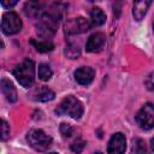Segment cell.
Here are the masks:
<instances>
[{
    "instance_id": "obj_1",
    "label": "cell",
    "mask_w": 154,
    "mask_h": 154,
    "mask_svg": "<svg viewBox=\"0 0 154 154\" xmlns=\"http://www.w3.org/2000/svg\"><path fill=\"white\" fill-rule=\"evenodd\" d=\"M60 16H61L60 11L58 8H54V7H52L51 11L42 14L37 25H36L37 35L43 40L51 38L57 31V26H58V22H59Z\"/></svg>"
},
{
    "instance_id": "obj_2",
    "label": "cell",
    "mask_w": 154,
    "mask_h": 154,
    "mask_svg": "<svg viewBox=\"0 0 154 154\" xmlns=\"http://www.w3.org/2000/svg\"><path fill=\"white\" fill-rule=\"evenodd\" d=\"M13 76L24 88H29L32 85L35 79V65L30 59H25L19 65L13 69Z\"/></svg>"
},
{
    "instance_id": "obj_3",
    "label": "cell",
    "mask_w": 154,
    "mask_h": 154,
    "mask_svg": "<svg viewBox=\"0 0 154 154\" xmlns=\"http://www.w3.org/2000/svg\"><path fill=\"white\" fill-rule=\"evenodd\" d=\"M57 112L60 114H67L73 119H79L83 114V105L78 99L70 95L60 102Z\"/></svg>"
},
{
    "instance_id": "obj_4",
    "label": "cell",
    "mask_w": 154,
    "mask_h": 154,
    "mask_svg": "<svg viewBox=\"0 0 154 154\" xmlns=\"http://www.w3.org/2000/svg\"><path fill=\"white\" fill-rule=\"evenodd\" d=\"M26 141L37 152L47 150L52 144V138L40 129H32L26 135Z\"/></svg>"
},
{
    "instance_id": "obj_5",
    "label": "cell",
    "mask_w": 154,
    "mask_h": 154,
    "mask_svg": "<svg viewBox=\"0 0 154 154\" xmlns=\"http://www.w3.org/2000/svg\"><path fill=\"white\" fill-rule=\"evenodd\" d=\"M136 122L143 130H149L154 126V105L147 102L136 114Z\"/></svg>"
},
{
    "instance_id": "obj_6",
    "label": "cell",
    "mask_w": 154,
    "mask_h": 154,
    "mask_svg": "<svg viewBox=\"0 0 154 154\" xmlns=\"http://www.w3.org/2000/svg\"><path fill=\"white\" fill-rule=\"evenodd\" d=\"M22 28V20L19 16L14 12H6L2 16L1 20V30L6 35L17 34Z\"/></svg>"
},
{
    "instance_id": "obj_7",
    "label": "cell",
    "mask_w": 154,
    "mask_h": 154,
    "mask_svg": "<svg viewBox=\"0 0 154 154\" xmlns=\"http://www.w3.org/2000/svg\"><path fill=\"white\" fill-rule=\"evenodd\" d=\"M90 26L91 24L89 23V20H87L83 17H78V18L67 20L64 24V31L66 35H77V34L85 32L87 30L90 29Z\"/></svg>"
},
{
    "instance_id": "obj_8",
    "label": "cell",
    "mask_w": 154,
    "mask_h": 154,
    "mask_svg": "<svg viewBox=\"0 0 154 154\" xmlns=\"http://www.w3.org/2000/svg\"><path fill=\"white\" fill-rule=\"evenodd\" d=\"M125 148H126V141L124 135L122 132H117L111 137L108 142L107 152L111 154H120L125 152Z\"/></svg>"
},
{
    "instance_id": "obj_9",
    "label": "cell",
    "mask_w": 154,
    "mask_h": 154,
    "mask_svg": "<svg viewBox=\"0 0 154 154\" xmlns=\"http://www.w3.org/2000/svg\"><path fill=\"white\" fill-rule=\"evenodd\" d=\"M105 42H106L105 35L102 32H95L88 38V41L85 43V48H87L88 52L96 53V52H100L103 48Z\"/></svg>"
},
{
    "instance_id": "obj_10",
    "label": "cell",
    "mask_w": 154,
    "mask_h": 154,
    "mask_svg": "<svg viewBox=\"0 0 154 154\" xmlns=\"http://www.w3.org/2000/svg\"><path fill=\"white\" fill-rule=\"evenodd\" d=\"M94 76H95V72L89 66H82L75 71V79L77 81V83L82 85L90 84L94 79Z\"/></svg>"
},
{
    "instance_id": "obj_11",
    "label": "cell",
    "mask_w": 154,
    "mask_h": 154,
    "mask_svg": "<svg viewBox=\"0 0 154 154\" xmlns=\"http://www.w3.org/2000/svg\"><path fill=\"white\" fill-rule=\"evenodd\" d=\"M152 0H134V7H132V14L136 20H142L143 17L147 13V10L149 8Z\"/></svg>"
},
{
    "instance_id": "obj_12",
    "label": "cell",
    "mask_w": 154,
    "mask_h": 154,
    "mask_svg": "<svg viewBox=\"0 0 154 154\" xmlns=\"http://www.w3.org/2000/svg\"><path fill=\"white\" fill-rule=\"evenodd\" d=\"M43 10V2L42 0H29L24 5V13L26 17L35 18L37 17Z\"/></svg>"
},
{
    "instance_id": "obj_13",
    "label": "cell",
    "mask_w": 154,
    "mask_h": 154,
    "mask_svg": "<svg viewBox=\"0 0 154 154\" xmlns=\"http://www.w3.org/2000/svg\"><path fill=\"white\" fill-rule=\"evenodd\" d=\"M1 90L5 95V97L10 101V102H14L17 100V90L13 87L12 82L8 81L7 78H2L1 79Z\"/></svg>"
},
{
    "instance_id": "obj_14",
    "label": "cell",
    "mask_w": 154,
    "mask_h": 154,
    "mask_svg": "<svg viewBox=\"0 0 154 154\" xmlns=\"http://www.w3.org/2000/svg\"><path fill=\"white\" fill-rule=\"evenodd\" d=\"M32 99L36 100V101H42V102H46V101H51L54 99L55 94L54 91H52L49 88L47 87H41L36 90H34L32 93Z\"/></svg>"
},
{
    "instance_id": "obj_15",
    "label": "cell",
    "mask_w": 154,
    "mask_h": 154,
    "mask_svg": "<svg viewBox=\"0 0 154 154\" xmlns=\"http://www.w3.org/2000/svg\"><path fill=\"white\" fill-rule=\"evenodd\" d=\"M90 18H91V24L93 25H96V26L102 25L106 22V14L99 7H94L90 11Z\"/></svg>"
},
{
    "instance_id": "obj_16",
    "label": "cell",
    "mask_w": 154,
    "mask_h": 154,
    "mask_svg": "<svg viewBox=\"0 0 154 154\" xmlns=\"http://www.w3.org/2000/svg\"><path fill=\"white\" fill-rule=\"evenodd\" d=\"M65 55L69 58V59H77L79 55H81V49L75 43H69L66 47H65V51H64Z\"/></svg>"
},
{
    "instance_id": "obj_17",
    "label": "cell",
    "mask_w": 154,
    "mask_h": 154,
    "mask_svg": "<svg viewBox=\"0 0 154 154\" xmlns=\"http://www.w3.org/2000/svg\"><path fill=\"white\" fill-rule=\"evenodd\" d=\"M52 75H53V71H52V69L49 67L48 64H41L38 66V78L41 81H48V79H51Z\"/></svg>"
},
{
    "instance_id": "obj_18",
    "label": "cell",
    "mask_w": 154,
    "mask_h": 154,
    "mask_svg": "<svg viewBox=\"0 0 154 154\" xmlns=\"http://www.w3.org/2000/svg\"><path fill=\"white\" fill-rule=\"evenodd\" d=\"M31 43L35 46V48H36L38 52H51V51H53V48H54V45H53L52 42L47 41V40L38 41V42L31 41Z\"/></svg>"
},
{
    "instance_id": "obj_19",
    "label": "cell",
    "mask_w": 154,
    "mask_h": 154,
    "mask_svg": "<svg viewBox=\"0 0 154 154\" xmlns=\"http://www.w3.org/2000/svg\"><path fill=\"white\" fill-rule=\"evenodd\" d=\"M132 150L135 153H144L147 149H146V144L142 140H136L134 142V147H132Z\"/></svg>"
},
{
    "instance_id": "obj_20",
    "label": "cell",
    "mask_w": 154,
    "mask_h": 154,
    "mask_svg": "<svg viewBox=\"0 0 154 154\" xmlns=\"http://www.w3.org/2000/svg\"><path fill=\"white\" fill-rule=\"evenodd\" d=\"M60 132H61V135H63L64 137H70V136L73 134V129H72L69 124L63 123V124L60 125Z\"/></svg>"
},
{
    "instance_id": "obj_21",
    "label": "cell",
    "mask_w": 154,
    "mask_h": 154,
    "mask_svg": "<svg viewBox=\"0 0 154 154\" xmlns=\"http://www.w3.org/2000/svg\"><path fill=\"white\" fill-rule=\"evenodd\" d=\"M8 136H10V125L6 123V120H2V125H1V140L5 141V140H7Z\"/></svg>"
},
{
    "instance_id": "obj_22",
    "label": "cell",
    "mask_w": 154,
    "mask_h": 154,
    "mask_svg": "<svg viewBox=\"0 0 154 154\" xmlns=\"http://www.w3.org/2000/svg\"><path fill=\"white\" fill-rule=\"evenodd\" d=\"M144 85L147 87L148 90H150V91L154 90V72H153V73H149V75L146 77V79H144Z\"/></svg>"
},
{
    "instance_id": "obj_23",
    "label": "cell",
    "mask_w": 154,
    "mask_h": 154,
    "mask_svg": "<svg viewBox=\"0 0 154 154\" xmlns=\"http://www.w3.org/2000/svg\"><path fill=\"white\" fill-rule=\"evenodd\" d=\"M84 144H85V142L78 138V140H76V141L71 144V149H72L73 152H76V153H79V152L84 148Z\"/></svg>"
},
{
    "instance_id": "obj_24",
    "label": "cell",
    "mask_w": 154,
    "mask_h": 154,
    "mask_svg": "<svg viewBox=\"0 0 154 154\" xmlns=\"http://www.w3.org/2000/svg\"><path fill=\"white\" fill-rule=\"evenodd\" d=\"M19 0H1V5L4 7H12L14 6Z\"/></svg>"
},
{
    "instance_id": "obj_25",
    "label": "cell",
    "mask_w": 154,
    "mask_h": 154,
    "mask_svg": "<svg viewBox=\"0 0 154 154\" xmlns=\"http://www.w3.org/2000/svg\"><path fill=\"white\" fill-rule=\"evenodd\" d=\"M150 147H152V150L154 152V138H152V141H150Z\"/></svg>"
},
{
    "instance_id": "obj_26",
    "label": "cell",
    "mask_w": 154,
    "mask_h": 154,
    "mask_svg": "<svg viewBox=\"0 0 154 154\" xmlns=\"http://www.w3.org/2000/svg\"><path fill=\"white\" fill-rule=\"evenodd\" d=\"M153 31H154V20H153Z\"/></svg>"
}]
</instances>
